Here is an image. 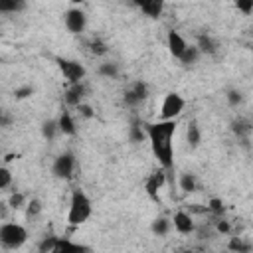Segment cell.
Wrapping results in <instances>:
<instances>
[{
    "label": "cell",
    "instance_id": "obj_4",
    "mask_svg": "<svg viewBox=\"0 0 253 253\" xmlns=\"http://www.w3.org/2000/svg\"><path fill=\"white\" fill-rule=\"evenodd\" d=\"M186 107V101L180 93H166L162 105H160V119L162 121H170V119H176Z\"/></svg>",
    "mask_w": 253,
    "mask_h": 253
},
{
    "label": "cell",
    "instance_id": "obj_7",
    "mask_svg": "<svg viewBox=\"0 0 253 253\" xmlns=\"http://www.w3.org/2000/svg\"><path fill=\"white\" fill-rule=\"evenodd\" d=\"M63 22H65V28L71 32V34H81L87 26V16L81 8H71L65 12L63 16Z\"/></svg>",
    "mask_w": 253,
    "mask_h": 253
},
{
    "label": "cell",
    "instance_id": "obj_9",
    "mask_svg": "<svg viewBox=\"0 0 253 253\" xmlns=\"http://www.w3.org/2000/svg\"><path fill=\"white\" fill-rule=\"evenodd\" d=\"M166 45H168L170 53H172L176 59H180V57H182V53H184V51H186V47H188V42L184 40V36H182L180 32L170 30V32H168V36H166Z\"/></svg>",
    "mask_w": 253,
    "mask_h": 253
},
{
    "label": "cell",
    "instance_id": "obj_8",
    "mask_svg": "<svg viewBox=\"0 0 253 253\" xmlns=\"http://www.w3.org/2000/svg\"><path fill=\"white\" fill-rule=\"evenodd\" d=\"M146 95H148V85L144 81H134L125 93V103L128 107H136L146 99Z\"/></svg>",
    "mask_w": 253,
    "mask_h": 253
},
{
    "label": "cell",
    "instance_id": "obj_37",
    "mask_svg": "<svg viewBox=\"0 0 253 253\" xmlns=\"http://www.w3.org/2000/svg\"><path fill=\"white\" fill-rule=\"evenodd\" d=\"M217 231H219V233H227V231H229V223H227V221H219V223H217Z\"/></svg>",
    "mask_w": 253,
    "mask_h": 253
},
{
    "label": "cell",
    "instance_id": "obj_31",
    "mask_svg": "<svg viewBox=\"0 0 253 253\" xmlns=\"http://www.w3.org/2000/svg\"><path fill=\"white\" fill-rule=\"evenodd\" d=\"M55 239H57V237H53V235L45 237V239L40 243V247H38V249H40V251H43V253H45V251L53 253V247H55Z\"/></svg>",
    "mask_w": 253,
    "mask_h": 253
},
{
    "label": "cell",
    "instance_id": "obj_26",
    "mask_svg": "<svg viewBox=\"0 0 253 253\" xmlns=\"http://www.w3.org/2000/svg\"><path fill=\"white\" fill-rule=\"evenodd\" d=\"M196 186H198V184H196V176H194V174L188 172V174H182V176H180V188H182L184 192H194Z\"/></svg>",
    "mask_w": 253,
    "mask_h": 253
},
{
    "label": "cell",
    "instance_id": "obj_15",
    "mask_svg": "<svg viewBox=\"0 0 253 253\" xmlns=\"http://www.w3.org/2000/svg\"><path fill=\"white\" fill-rule=\"evenodd\" d=\"M79 251H89V247L79 245V243H73V241L63 239V237H57V239H55L53 253H79Z\"/></svg>",
    "mask_w": 253,
    "mask_h": 253
},
{
    "label": "cell",
    "instance_id": "obj_24",
    "mask_svg": "<svg viewBox=\"0 0 253 253\" xmlns=\"http://www.w3.org/2000/svg\"><path fill=\"white\" fill-rule=\"evenodd\" d=\"M128 138H130L132 142H142V140L146 138V130H144V125H140V123H134V125L130 126V130H128Z\"/></svg>",
    "mask_w": 253,
    "mask_h": 253
},
{
    "label": "cell",
    "instance_id": "obj_27",
    "mask_svg": "<svg viewBox=\"0 0 253 253\" xmlns=\"http://www.w3.org/2000/svg\"><path fill=\"white\" fill-rule=\"evenodd\" d=\"M12 172H10V168H6V166H0V190H6V188H10L12 186Z\"/></svg>",
    "mask_w": 253,
    "mask_h": 253
},
{
    "label": "cell",
    "instance_id": "obj_17",
    "mask_svg": "<svg viewBox=\"0 0 253 253\" xmlns=\"http://www.w3.org/2000/svg\"><path fill=\"white\" fill-rule=\"evenodd\" d=\"M186 138H188V144H190L192 148H196V146L200 144V140H202V132H200V126H198V123H196V121H192V123L188 125Z\"/></svg>",
    "mask_w": 253,
    "mask_h": 253
},
{
    "label": "cell",
    "instance_id": "obj_5",
    "mask_svg": "<svg viewBox=\"0 0 253 253\" xmlns=\"http://www.w3.org/2000/svg\"><path fill=\"white\" fill-rule=\"evenodd\" d=\"M57 67H59V71L63 73V77L69 81V83H77V81H81L83 77H85V67H83V63H79V61H75V59H65V57H59L57 59Z\"/></svg>",
    "mask_w": 253,
    "mask_h": 253
},
{
    "label": "cell",
    "instance_id": "obj_39",
    "mask_svg": "<svg viewBox=\"0 0 253 253\" xmlns=\"http://www.w3.org/2000/svg\"><path fill=\"white\" fill-rule=\"evenodd\" d=\"M69 2H71V4H81L83 0H69Z\"/></svg>",
    "mask_w": 253,
    "mask_h": 253
},
{
    "label": "cell",
    "instance_id": "obj_20",
    "mask_svg": "<svg viewBox=\"0 0 253 253\" xmlns=\"http://www.w3.org/2000/svg\"><path fill=\"white\" fill-rule=\"evenodd\" d=\"M40 213H42V202H40L38 198L28 200V202H26V217H28V219H34V217H38Z\"/></svg>",
    "mask_w": 253,
    "mask_h": 253
},
{
    "label": "cell",
    "instance_id": "obj_30",
    "mask_svg": "<svg viewBox=\"0 0 253 253\" xmlns=\"http://www.w3.org/2000/svg\"><path fill=\"white\" fill-rule=\"evenodd\" d=\"M208 210H210L211 213L219 215V213H223V202H221L219 198H211V200H210V206H208Z\"/></svg>",
    "mask_w": 253,
    "mask_h": 253
},
{
    "label": "cell",
    "instance_id": "obj_35",
    "mask_svg": "<svg viewBox=\"0 0 253 253\" xmlns=\"http://www.w3.org/2000/svg\"><path fill=\"white\" fill-rule=\"evenodd\" d=\"M75 109H77V111H79V115H83V117H87V119H89V117H93V115H95V113H93V109H91V107H89V105H85V103H79V105H77V107H75Z\"/></svg>",
    "mask_w": 253,
    "mask_h": 253
},
{
    "label": "cell",
    "instance_id": "obj_12",
    "mask_svg": "<svg viewBox=\"0 0 253 253\" xmlns=\"http://www.w3.org/2000/svg\"><path fill=\"white\" fill-rule=\"evenodd\" d=\"M164 182H166V174L160 170V172H154V174H150L148 178H146V182H144V190L148 192V196L150 198H158V190L164 186Z\"/></svg>",
    "mask_w": 253,
    "mask_h": 253
},
{
    "label": "cell",
    "instance_id": "obj_33",
    "mask_svg": "<svg viewBox=\"0 0 253 253\" xmlns=\"http://www.w3.org/2000/svg\"><path fill=\"white\" fill-rule=\"evenodd\" d=\"M235 4L243 14H251L253 12V0H235Z\"/></svg>",
    "mask_w": 253,
    "mask_h": 253
},
{
    "label": "cell",
    "instance_id": "obj_25",
    "mask_svg": "<svg viewBox=\"0 0 253 253\" xmlns=\"http://www.w3.org/2000/svg\"><path fill=\"white\" fill-rule=\"evenodd\" d=\"M26 196L22 194V192H14L10 198H8V208H12V210H22V208H26Z\"/></svg>",
    "mask_w": 253,
    "mask_h": 253
},
{
    "label": "cell",
    "instance_id": "obj_1",
    "mask_svg": "<svg viewBox=\"0 0 253 253\" xmlns=\"http://www.w3.org/2000/svg\"><path fill=\"white\" fill-rule=\"evenodd\" d=\"M146 138L150 142V150L158 164L164 170H170L174 166V134H176V119L170 121H158V123H146L144 125Z\"/></svg>",
    "mask_w": 253,
    "mask_h": 253
},
{
    "label": "cell",
    "instance_id": "obj_40",
    "mask_svg": "<svg viewBox=\"0 0 253 253\" xmlns=\"http://www.w3.org/2000/svg\"><path fill=\"white\" fill-rule=\"evenodd\" d=\"M0 36H2V32H0Z\"/></svg>",
    "mask_w": 253,
    "mask_h": 253
},
{
    "label": "cell",
    "instance_id": "obj_11",
    "mask_svg": "<svg viewBox=\"0 0 253 253\" xmlns=\"http://www.w3.org/2000/svg\"><path fill=\"white\" fill-rule=\"evenodd\" d=\"M136 8H140L142 14L150 18H158L164 10V0H132Z\"/></svg>",
    "mask_w": 253,
    "mask_h": 253
},
{
    "label": "cell",
    "instance_id": "obj_34",
    "mask_svg": "<svg viewBox=\"0 0 253 253\" xmlns=\"http://www.w3.org/2000/svg\"><path fill=\"white\" fill-rule=\"evenodd\" d=\"M229 249H231V251H243V253H247L251 247H249V245H243L239 239H233V241L229 243Z\"/></svg>",
    "mask_w": 253,
    "mask_h": 253
},
{
    "label": "cell",
    "instance_id": "obj_21",
    "mask_svg": "<svg viewBox=\"0 0 253 253\" xmlns=\"http://www.w3.org/2000/svg\"><path fill=\"white\" fill-rule=\"evenodd\" d=\"M200 55H202V53H200V49H198L196 45H188V47H186V51L182 53L180 61H182L184 65H190V63H196Z\"/></svg>",
    "mask_w": 253,
    "mask_h": 253
},
{
    "label": "cell",
    "instance_id": "obj_23",
    "mask_svg": "<svg viewBox=\"0 0 253 253\" xmlns=\"http://www.w3.org/2000/svg\"><path fill=\"white\" fill-rule=\"evenodd\" d=\"M99 75L109 77V79H115V77L119 75V65H117V63H113V61L101 63V65H99Z\"/></svg>",
    "mask_w": 253,
    "mask_h": 253
},
{
    "label": "cell",
    "instance_id": "obj_2",
    "mask_svg": "<svg viewBox=\"0 0 253 253\" xmlns=\"http://www.w3.org/2000/svg\"><path fill=\"white\" fill-rule=\"evenodd\" d=\"M93 204L89 196L81 190H73L69 198V211H67V223L69 225H81L91 217Z\"/></svg>",
    "mask_w": 253,
    "mask_h": 253
},
{
    "label": "cell",
    "instance_id": "obj_22",
    "mask_svg": "<svg viewBox=\"0 0 253 253\" xmlns=\"http://www.w3.org/2000/svg\"><path fill=\"white\" fill-rule=\"evenodd\" d=\"M170 225H172L170 219H166V217H158V219L152 221V233H154V235H166L168 229H170Z\"/></svg>",
    "mask_w": 253,
    "mask_h": 253
},
{
    "label": "cell",
    "instance_id": "obj_29",
    "mask_svg": "<svg viewBox=\"0 0 253 253\" xmlns=\"http://www.w3.org/2000/svg\"><path fill=\"white\" fill-rule=\"evenodd\" d=\"M91 51H93L95 55H105V53H107V45H105V42L99 40V38H95V40L91 42Z\"/></svg>",
    "mask_w": 253,
    "mask_h": 253
},
{
    "label": "cell",
    "instance_id": "obj_38",
    "mask_svg": "<svg viewBox=\"0 0 253 253\" xmlns=\"http://www.w3.org/2000/svg\"><path fill=\"white\" fill-rule=\"evenodd\" d=\"M0 215H6V208H4V204H0Z\"/></svg>",
    "mask_w": 253,
    "mask_h": 253
},
{
    "label": "cell",
    "instance_id": "obj_3",
    "mask_svg": "<svg viewBox=\"0 0 253 253\" xmlns=\"http://www.w3.org/2000/svg\"><path fill=\"white\" fill-rule=\"evenodd\" d=\"M28 239V231L24 225L20 223H2L0 225V245L6 247V249H18L26 243Z\"/></svg>",
    "mask_w": 253,
    "mask_h": 253
},
{
    "label": "cell",
    "instance_id": "obj_6",
    "mask_svg": "<svg viewBox=\"0 0 253 253\" xmlns=\"http://www.w3.org/2000/svg\"><path fill=\"white\" fill-rule=\"evenodd\" d=\"M73 170H75V156L71 152H63L59 154L55 160H53V166H51V172L55 178H71L73 176Z\"/></svg>",
    "mask_w": 253,
    "mask_h": 253
},
{
    "label": "cell",
    "instance_id": "obj_16",
    "mask_svg": "<svg viewBox=\"0 0 253 253\" xmlns=\"http://www.w3.org/2000/svg\"><path fill=\"white\" fill-rule=\"evenodd\" d=\"M26 8V0H0V14H16Z\"/></svg>",
    "mask_w": 253,
    "mask_h": 253
},
{
    "label": "cell",
    "instance_id": "obj_14",
    "mask_svg": "<svg viewBox=\"0 0 253 253\" xmlns=\"http://www.w3.org/2000/svg\"><path fill=\"white\" fill-rule=\"evenodd\" d=\"M57 121V128L61 134H67V136H73L77 132V126H75V121L71 117L69 111H61V115L55 119Z\"/></svg>",
    "mask_w": 253,
    "mask_h": 253
},
{
    "label": "cell",
    "instance_id": "obj_13",
    "mask_svg": "<svg viewBox=\"0 0 253 253\" xmlns=\"http://www.w3.org/2000/svg\"><path fill=\"white\" fill-rule=\"evenodd\" d=\"M83 97H85V85L81 81L71 83L69 89L65 91V103L69 107H77L79 103H83Z\"/></svg>",
    "mask_w": 253,
    "mask_h": 253
},
{
    "label": "cell",
    "instance_id": "obj_18",
    "mask_svg": "<svg viewBox=\"0 0 253 253\" xmlns=\"http://www.w3.org/2000/svg\"><path fill=\"white\" fill-rule=\"evenodd\" d=\"M196 47L200 49V53H215L217 51V43L210 36H200Z\"/></svg>",
    "mask_w": 253,
    "mask_h": 253
},
{
    "label": "cell",
    "instance_id": "obj_10",
    "mask_svg": "<svg viewBox=\"0 0 253 253\" xmlns=\"http://www.w3.org/2000/svg\"><path fill=\"white\" fill-rule=\"evenodd\" d=\"M172 225H174V229H176L178 233H182V235H188V233L194 231V219H192V215L186 213V211H176L174 217H172Z\"/></svg>",
    "mask_w": 253,
    "mask_h": 253
},
{
    "label": "cell",
    "instance_id": "obj_28",
    "mask_svg": "<svg viewBox=\"0 0 253 253\" xmlns=\"http://www.w3.org/2000/svg\"><path fill=\"white\" fill-rule=\"evenodd\" d=\"M225 97H227V103H229L231 107H237V105L243 101V95H241V91H237V89H229Z\"/></svg>",
    "mask_w": 253,
    "mask_h": 253
},
{
    "label": "cell",
    "instance_id": "obj_32",
    "mask_svg": "<svg viewBox=\"0 0 253 253\" xmlns=\"http://www.w3.org/2000/svg\"><path fill=\"white\" fill-rule=\"evenodd\" d=\"M14 95H16V99H26V97L34 95V87H32V85H24V87H18V89L14 91Z\"/></svg>",
    "mask_w": 253,
    "mask_h": 253
},
{
    "label": "cell",
    "instance_id": "obj_36",
    "mask_svg": "<svg viewBox=\"0 0 253 253\" xmlns=\"http://www.w3.org/2000/svg\"><path fill=\"white\" fill-rule=\"evenodd\" d=\"M12 123V117L10 115H6V111H2L0 109V126H8Z\"/></svg>",
    "mask_w": 253,
    "mask_h": 253
},
{
    "label": "cell",
    "instance_id": "obj_19",
    "mask_svg": "<svg viewBox=\"0 0 253 253\" xmlns=\"http://www.w3.org/2000/svg\"><path fill=\"white\" fill-rule=\"evenodd\" d=\"M57 132H59V128H57V121H55V119H49V121H45V123L42 125V134H43V138L53 140Z\"/></svg>",
    "mask_w": 253,
    "mask_h": 253
}]
</instances>
